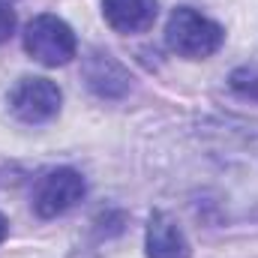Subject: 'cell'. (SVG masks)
Returning <instances> with one entry per match:
<instances>
[{
	"instance_id": "obj_1",
	"label": "cell",
	"mask_w": 258,
	"mask_h": 258,
	"mask_svg": "<svg viewBox=\"0 0 258 258\" xmlns=\"http://www.w3.org/2000/svg\"><path fill=\"white\" fill-rule=\"evenodd\" d=\"M165 42L177 57L207 60L222 48L225 30H222V24L201 15L192 6H177L168 15V24H165Z\"/></svg>"
},
{
	"instance_id": "obj_2",
	"label": "cell",
	"mask_w": 258,
	"mask_h": 258,
	"mask_svg": "<svg viewBox=\"0 0 258 258\" xmlns=\"http://www.w3.org/2000/svg\"><path fill=\"white\" fill-rule=\"evenodd\" d=\"M24 51L42 66H66L78 54V39L63 18L42 12L24 27Z\"/></svg>"
},
{
	"instance_id": "obj_3",
	"label": "cell",
	"mask_w": 258,
	"mask_h": 258,
	"mask_svg": "<svg viewBox=\"0 0 258 258\" xmlns=\"http://www.w3.org/2000/svg\"><path fill=\"white\" fill-rule=\"evenodd\" d=\"M6 102H9V111L15 114V120H21L27 126H42V123H51L60 114L63 93L51 78L24 75L12 84Z\"/></svg>"
},
{
	"instance_id": "obj_4",
	"label": "cell",
	"mask_w": 258,
	"mask_h": 258,
	"mask_svg": "<svg viewBox=\"0 0 258 258\" xmlns=\"http://www.w3.org/2000/svg\"><path fill=\"white\" fill-rule=\"evenodd\" d=\"M87 195V183L81 177V171L75 168H51L45 171L30 195V207L39 219H54V216H63L69 213L81 198Z\"/></svg>"
},
{
	"instance_id": "obj_5",
	"label": "cell",
	"mask_w": 258,
	"mask_h": 258,
	"mask_svg": "<svg viewBox=\"0 0 258 258\" xmlns=\"http://www.w3.org/2000/svg\"><path fill=\"white\" fill-rule=\"evenodd\" d=\"M84 81H87V90L96 96V99H123L132 87V78H129L126 66L120 60H114L108 51H90L87 60H84Z\"/></svg>"
},
{
	"instance_id": "obj_6",
	"label": "cell",
	"mask_w": 258,
	"mask_h": 258,
	"mask_svg": "<svg viewBox=\"0 0 258 258\" xmlns=\"http://www.w3.org/2000/svg\"><path fill=\"white\" fill-rule=\"evenodd\" d=\"M144 249H147V258H192V246L183 228L165 210L150 213L147 231H144Z\"/></svg>"
},
{
	"instance_id": "obj_7",
	"label": "cell",
	"mask_w": 258,
	"mask_h": 258,
	"mask_svg": "<svg viewBox=\"0 0 258 258\" xmlns=\"http://www.w3.org/2000/svg\"><path fill=\"white\" fill-rule=\"evenodd\" d=\"M159 15L156 0H102V18L117 33H144L153 27Z\"/></svg>"
},
{
	"instance_id": "obj_8",
	"label": "cell",
	"mask_w": 258,
	"mask_h": 258,
	"mask_svg": "<svg viewBox=\"0 0 258 258\" xmlns=\"http://www.w3.org/2000/svg\"><path fill=\"white\" fill-rule=\"evenodd\" d=\"M228 87H231L240 99L258 102V63L237 66V69L228 75Z\"/></svg>"
},
{
	"instance_id": "obj_9",
	"label": "cell",
	"mask_w": 258,
	"mask_h": 258,
	"mask_svg": "<svg viewBox=\"0 0 258 258\" xmlns=\"http://www.w3.org/2000/svg\"><path fill=\"white\" fill-rule=\"evenodd\" d=\"M15 9L6 3V0H0V45L3 42H9V36L15 33Z\"/></svg>"
},
{
	"instance_id": "obj_10",
	"label": "cell",
	"mask_w": 258,
	"mask_h": 258,
	"mask_svg": "<svg viewBox=\"0 0 258 258\" xmlns=\"http://www.w3.org/2000/svg\"><path fill=\"white\" fill-rule=\"evenodd\" d=\"M6 234H9V219H6V216L0 213V243L6 240Z\"/></svg>"
},
{
	"instance_id": "obj_11",
	"label": "cell",
	"mask_w": 258,
	"mask_h": 258,
	"mask_svg": "<svg viewBox=\"0 0 258 258\" xmlns=\"http://www.w3.org/2000/svg\"><path fill=\"white\" fill-rule=\"evenodd\" d=\"M69 258H93L90 252H75V255H69Z\"/></svg>"
}]
</instances>
